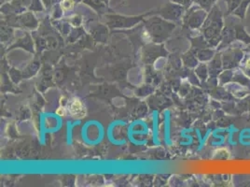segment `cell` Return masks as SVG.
<instances>
[{"instance_id": "7a4b0ae2", "label": "cell", "mask_w": 250, "mask_h": 187, "mask_svg": "<svg viewBox=\"0 0 250 187\" xmlns=\"http://www.w3.org/2000/svg\"><path fill=\"white\" fill-rule=\"evenodd\" d=\"M73 6V2L71 1V0H64V1H63V3L61 4V7L63 9H64V10H67V9H71Z\"/></svg>"}, {"instance_id": "6da1fadb", "label": "cell", "mask_w": 250, "mask_h": 187, "mask_svg": "<svg viewBox=\"0 0 250 187\" xmlns=\"http://www.w3.org/2000/svg\"><path fill=\"white\" fill-rule=\"evenodd\" d=\"M68 110L69 113L76 118H82L86 114V109L83 103L78 98H74L68 103Z\"/></svg>"}, {"instance_id": "3957f363", "label": "cell", "mask_w": 250, "mask_h": 187, "mask_svg": "<svg viewBox=\"0 0 250 187\" xmlns=\"http://www.w3.org/2000/svg\"><path fill=\"white\" fill-rule=\"evenodd\" d=\"M56 113H57L59 116H64L66 113V109L64 108V107H61V108L57 109V110H56Z\"/></svg>"}]
</instances>
